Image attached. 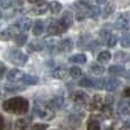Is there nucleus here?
I'll list each match as a JSON object with an SVG mask.
<instances>
[{"label":"nucleus","instance_id":"f257e3e1","mask_svg":"<svg viewBox=\"0 0 130 130\" xmlns=\"http://www.w3.org/2000/svg\"><path fill=\"white\" fill-rule=\"evenodd\" d=\"M2 108L8 113L14 114H24L29 110V102L23 97H14L4 102Z\"/></svg>","mask_w":130,"mask_h":130},{"label":"nucleus","instance_id":"f03ea898","mask_svg":"<svg viewBox=\"0 0 130 130\" xmlns=\"http://www.w3.org/2000/svg\"><path fill=\"white\" fill-rule=\"evenodd\" d=\"M34 113L38 115L41 119H47L50 120L54 115V112L52 110L50 104L46 103V102H41V101H36L34 102Z\"/></svg>","mask_w":130,"mask_h":130},{"label":"nucleus","instance_id":"7ed1b4c3","mask_svg":"<svg viewBox=\"0 0 130 130\" xmlns=\"http://www.w3.org/2000/svg\"><path fill=\"white\" fill-rule=\"evenodd\" d=\"M7 58L10 63L18 65V66H23L27 62V56L20 50H10L7 55Z\"/></svg>","mask_w":130,"mask_h":130},{"label":"nucleus","instance_id":"20e7f679","mask_svg":"<svg viewBox=\"0 0 130 130\" xmlns=\"http://www.w3.org/2000/svg\"><path fill=\"white\" fill-rule=\"evenodd\" d=\"M24 75L25 74L23 73L22 71L16 70V69H13V70H10V71L8 72V74H7V79H8L10 82H18V81H23Z\"/></svg>","mask_w":130,"mask_h":130},{"label":"nucleus","instance_id":"39448f33","mask_svg":"<svg viewBox=\"0 0 130 130\" xmlns=\"http://www.w3.org/2000/svg\"><path fill=\"white\" fill-rule=\"evenodd\" d=\"M65 31H66V29L59 23V21L58 22H52L48 25V29H47V32L49 34H59Z\"/></svg>","mask_w":130,"mask_h":130},{"label":"nucleus","instance_id":"423d86ee","mask_svg":"<svg viewBox=\"0 0 130 130\" xmlns=\"http://www.w3.org/2000/svg\"><path fill=\"white\" fill-rule=\"evenodd\" d=\"M72 98H73V101L75 102L76 104L83 105V104H86L88 102L89 96H88L86 92H83V91H75L73 94V96H72Z\"/></svg>","mask_w":130,"mask_h":130},{"label":"nucleus","instance_id":"0eeeda50","mask_svg":"<svg viewBox=\"0 0 130 130\" xmlns=\"http://www.w3.org/2000/svg\"><path fill=\"white\" fill-rule=\"evenodd\" d=\"M105 105V97L101 96V95H96V96L92 98V103L90 105L91 110H99L103 106Z\"/></svg>","mask_w":130,"mask_h":130},{"label":"nucleus","instance_id":"6e6552de","mask_svg":"<svg viewBox=\"0 0 130 130\" xmlns=\"http://www.w3.org/2000/svg\"><path fill=\"white\" fill-rule=\"evenodd\" d=\"M72 48H73V43H72L71 39H64V40H62L61 42L58 43V46H57V49L62 53L71 52Z\"/></svg>","mask_w":130,"mask_h":130},{"label":"nucleus","instance_id":"1a4fd4ad","mask_svg":"<svg viewBox=\"0 0 130 130\" xmlns=\"http://www.w3.org/2000/svg\"><path fill=\"white\" fill-rule=\"evenodd\" d=\"M58 43L59 42L56 40V38H54V37H52V36L45 38V40H43V46L47 48L48 52H53L55 48H57Z\"/></svg>","mask_w":130,"mask_h":130},{"label":"nucleus","instance_id":"9d476101","mask_svg":"<svg viewBox=\"0 0 130 130\" xmlns=\"http://www.w3.org/2000/svg\"><path fill=\"white\" fill-rule=\"evenodd\" d=\"M31 118H22L18 119L15 123V130H29Z\"/></svg>","mask_w":130,"mask_h":130},{"label":"nucleus","instance_id":"9b49d317","mask_svg":"<svg viewBox=\"0 0 130 130\" xmlns=\"http://www.w3.org/2000/svg\"><path fill=\"white\" fill-rule=\"evenodd\" d=\"M59 23H61L66 30L69 29L70 26H72V24H73V17H72V14L70 13V11H65V13L63 14V16L61 17V20H59Z\"/></svg>","mask_w":130,"mask_h":130},{"label":"nucleus","instance_id":"f8f14e48","mask_svg":"<svg viewBox=\"0 0 130 130\" xmlns=\"http://www.w3.org/2000/svg\"><path fill=\"white\" fill-rule=\"evenodd\" d=\"M129 25H130L129 18L127 17V16H123V15L120 16V17L117 20V22H115V26L120 30H128Z\"/></svg>","mask_w":130,"mask_h":130},{"label":"nucleus","instance_id":"ddd939ff","mask_svg":"<svg viewBox=\"0 0 130 130\" xmlns=\"http://www.w3.org/2000/svg\"><path fill=\"white\" fill-rule=\"evenodd\" d=\"M119 86H120V82L117 79H106L104 89H106L107 91H114V90L118 89Z\"/></svg>","mask_w":130,"mask_h":130},{"label":"nucleus","instance_id":"4468645a","mask_svg":"<svg viewBox=\"0 0 130 130\" xmlns=\"http://www.w3.org/2000/svg\"><path fill=\"white\" fill-rule=\"evenodd\" d=\"M67 75H69V70L65 69V67H57L53 71V76L56 79H59V80L66 79Z\"/></svg>","mask_w":130,"mask_h":130},{"label":"nucleus","instance_id":"2eb2a0df","mask_svg":"<svg viewBox=\"0 0 130 130\" xmlns=\"http://www.w3.org/2000/svg\"><path fill=\"white\" fill-rule=\"evenodd\" d=\"M49 9V7H48V4H46V2H42V4H40V5H38L37 7H34L33 9H32L30 13L31 14H33V15H37V16H39V15H43V14L46 13V11Z\"/></svg>","mask_w":130,"mask_h":130},{"label":"nucleus","instance_id":"dca6fc26","mask_svg":"<svg viewBox=\"0 0 130 130\" xmlns=\"http://www.w3.org/2000/svg\"><path fill=\"white\" fill-rule=\"evenodd\" d=\"M17 27L20 30H22V31H27V30L31 29V25H32V21L30 20V18H21L20 21L17 22Z\"/></svg>","mask_w":130,"mask_h":130},{"label":"nucleus","instance_id":"f3484780","mask_svg":"<svg viewBox=\"0 0 130 130\" xmlns=\"http://www.w3.org/2000/svg\"><path fill=\"white\" fill-rule=\"evenodd\" d=\"M14 38V29L13 27H8V29L4 30L0 34V39L1 40H10Z\"/></svg>","mask_w":130,"mask_h":130},{"label":"nucleus","instance_id":"a211bd4d","mask_svg":"<svg viewBox=\"0 0 130 130\" xmlns=\"http://www.w3.org/2000/svg\"><path fill=\"white\" fill-rule=\"evenodd\" d=\"M69 61L72 62V63L85 64L86 62H87V57H86V55H83V54H78V55H74V56L70 57Z\"/></svg>","mask_w":130,"mask_h":130},{"label":"nucleus","instance_id":"6ab92c4d","mask_svg":"<svg viewBox=\"0 0 130 130\" xmlns=\"http://www.w3.org/2000/svg\"><path fill=\"white\" fill-rule=\"evenodd\" d=\"M32 31H33V34H36V36H39V34L42 33V31H43V22L42 21H40V20L36 21Z\"/></svg>","mask_w":130,"mask_h":130},{"label":"nucleus","instance_id":"aec40b11","mask_svg":"<svg viewBox=\"0 0 130 130\" xmlns=\"http://www.w3.org/2000/svg\"><path fill=\"white\" fill-rule=\"evenodd\" d=\"M124 69L122 66H119V65H112L108 69V73L111 75H119V74H123Z\"/></svg>","mask_w":130,"mask_h":130},{"label":"nucleus","instance_id":"412c9836","mask_svg":"<svg viewBox=\"0 0 130 130\" xmlns=\"http://www.w3.org/2000/svg\"><path fill=\"white\" fill-rule=\"evenodd\" d=\"M48 7H49L50 11L53 14H57L61 11L62 9V4H59L58 1H52L50 4H48Z\"/></svg>","mask_w":130,"mask_h":130},{"label":"nucleus","instance_id":"4be33fe9","mask_svg":"<svg viewBox=\"0 0 130 130\" xmlns=\"http://www.w3.org/2000/svg\"><path fill=\"white\" fill-rule=\"evenodd\" d=\"M52 104H53V106H55V107L61 108V107H63L64 104H65V98L63 96H56L54 99H53Z\"/></svg>","mask_w":130,"mask_h":130},{"label":"nucleus","instance_id":"5701e85b","mask_svg":"<svg viewBox=\"0 0 130 130\" xmlns=\"http://www.w3.org/2000/svg\"><path fill=\"white\" fill-rule=\"evenodd\" d=\"M69 73H70V75H71L72 78L78 79V78H80V76H81L82 71H81V69H80V67H78V66H72L71 69H70Z\"/></svg>","mask_w":130,"mask_h":130},{"label":"nucleus","instance_id":"b1692460","mask_svg":"<svg viewBox=\"0 0 130 130\" xmlns=\"http://www.w3.org/2000/svg\"><path fill=\"white\" fill-rule=\"evenodd\" d=\"M26 40H27V34L25 33H18L16 36V43L18 46H24L26 43Z\"/></svg>","mask_w":130,"mask_h":130},{"label":"nucleus","instance_id":"393cba45","mask_svg":"<svg viewBox=\"0 0 130 130\" xmlns=\"http://www.w3.org/2000/svg\"><path fill=\"white\" fill-rule=\"evenodd\" d=\"M111 59V54H110V52H102V53H99V55H98V61L99 62H102V63H106V62H108Z\"/></svg>","mask_w":130,"mask_h":130},{"label":"nucleus","instance_id":"a878e982","mask_svg":"<svg viewBox=\"0 0 130 130\" xmlns=\"http://www.w3.org/2000/svg\"><path fill=\"white\" fill-rule=\"evenodd\" d=\"M23 82L26 83V85H36V83L38 82V78L33 76V75H24Z\"/></svg>","mask_w":130,"mask_h":130},{"label":"nucleus","instance_id":"bb28decb","mask_svg":"<svg viewBox=\"0 0 130 130\" xmlns=\"http://www.w3.org/2000/svg\"><path fill=\"white\" fill-rule=\"evenodd\" d=\"M105 80L106 79H96V80H92V87L97 88V89H104Z\"/></svg>","mask_w":130,"mask_h":130},{"label":"nucleus","instance_id":"cd10ccee","mask_svg":"<svg viewBox=\"0 0 130 130\" xmlns=\"http://www.w3.org/2000/svg\"><path fill=\"white\" fill-rule=\"evenodd\" d=\"M91 72L94 74H96V75H101V74H103L104 72H105V69H104L103 66H101V65H92L91 66Z\"/></svg>","mask_w":130,"mask_h":130},{"label":"nucleus","instance_id":"c85d7f7f","mask_svg":"<svg viewBox=\"0 0 130 130\" xmlns=\"http://www.w3.org/2000/svg\"><path fill=\"white\" fill-rule=\"evenodd\" d=\"M5 90L9 92H16V91H21V90H24L23 87H20V86H9V85H6L4 87Z\"/></svg>","mask_w":130,"mask_h":130},{"label":"nucleus","instance_id":"c756f323","mask_svg":"<svg viewBox=\"0 0 130 130\" xmlns=\"http://www.w3.org/2000/svg\"><path fill=\"white\" fill-rule=\"evenodd\" d=\"M114 11V6H113L112 4H108L106 5V7L104 8V11H103V15L104 17H108V16L111 15V14Z\"/></svg>","mask_w":130,"mask_h":130},{"label":"nucleus","instance_id":"7c9ffc66","mask_svg":"<svg viewBox=\"0 0 130 130\" xmlns=\"http://www.w3.org/2000/svg\"><path fill=\"white\" fill-rule=\"evenodd\" d=\"M79 85L81 87H87V88H91L92 87V79H89V78H85L82 80H80Z\"/></svg>","mask_w":130,"mask_h":130},{"label":"nucleus","instance_id":"2f4dec72","mask_svg":"<svg viewBox=\"0 0 130 130\" xmlns=\"http://www.w3.org/2000/svg\"><path fill=\"white\" fill-rule=\"evenodd\" d=\"M42 47H43V42H41V41H33L30 45V49L32 50H41Z\"/></svg>","mask_w":130,"mask_h":130},{"label":"nucleus","instance_id":"473e14b6","mask_svg":"<svg viewBox=\"0 0 130 130\" xmlns=\"http://www.w3.org/2000/svg\"><path fill=\"white\" fill-rule=\"evenodd\" d=\"M121 46L124 48L130 47V34H124L121 38Z\"/></svg>","mask_w":130,"mask_h":130},{"label":"nucleus","instance_id":"72a5a7b5","mask_svg":"<svg viewBox=\"0 0 130 130\" xmlns=\"http://www.w3.org/2000/svg\"><path fill=\"white\" fill-rule=\"evenodd\" d=\"M115 58L117 59H119V61H121V62H126V61H129L130 59V56L128 54H126V53H118V55L115 56Z\"/></svg>","mask_w":130,"mask_h":130},{"label":"nucleus","instance_id":"f704fd0d","mask_svg":"<svg viewBox=\"0 0 130 130\" xmlns=\"http://www.w3.org/2000/svg\"><path fill=\"white\" fill-rule=\"evenodd\" d=\"M87 130H101V127H99V123L97 121H90L88 123Z\"/></svg>","mask_w":130,"mask_h":130},{"label":"nucleus","instance_id":"c9c22d12","mask_svg":"<svg viewBox=\"0 0 130 130\" xmlns=\"http://www.w3.org/2000/svg\"><path fill=\"white\" fill-rule=\"evenodd\" d=\"M117 41H118V38L115 34H111L110 36V39L107 40V46L108 47H114L117 45Z\"/></svg>","mask_w":130,"mask_h":130},{"label":"nucleus","instance_id":"e433bc0d","mask_svg":"<svg viewBox=\"0 0 130 130\" xmlns=\"http://www.w3.org/2000/svg\"><path fill=\"white\" fill-rule=\"evenodd\" d=\"M48 128V126L46 123H36L34 126H32L31 130H46Z\"/></svg>","mask_w":130,"mask_h":130},{"label":"nucleus","instance_id":"4c0bfd02","mask_svg":"<svg viewBox=\"0 0 130 130\" xmlns=\"http://www.w3.org/2000/svg\"><path fill=\"white\" fill-rule=\"evenodd\" d=\"M13 4V0H0V6L4 9H8Z\"/></svg>","mask_w":130,"mask_h":130},{"label":"nucleus","instance_id":"58836bf2","mask_svg":"<svg viewBox=\"0 0 130 130\" xmlns=\"http://www.w3.org/2000/svg\"><path fill=\"white\" fill-rule=\"evenodd\" d=\"M99 15V9L97 7H90V17H97Z\"/></svg>","mask_w":130,"mask_h":130},{"label":"nucleus","instance_id":"ea45409f","mask_svg":"<svg viewBox=\"0 0 130 130\" xmlns=\"http://www.w3.org/2000/svg\"><path fill=\"white\" fill-rule=\"evenodd\" d=\"M5 129V120H4V117L0 114V130H4Z\"/></svg>","mask_w":130,"mask_h":130},{"label":"nucleus","instance_id":"a19ab883","mask_svg":"<svg viewBox=\"0 0 130 130\" xmlns=\"http://www.w3.org/2000/svg\"><path fill=\"white\" fill-rule=\"evenodd\" d=\"M5 69H6V66H5L4 64L0 62V79H1V76L4 75V72H5Z\"/></svg>","mask_w":130,"mask_h":130},{"label":"nucleus","instance_id":"79ce46f5","mask_svg":"<svg viewBox=\"0 0 130 130\" xmlns=\"http://www.w3.org/2000/svg\"><path fill=\"white\" fill-rule=\"evenodd\" d=\"M123 96L124 97H130V87H128V88H126V89H124Z\"/></svg>","mask_w":130,"mask_h":130},{"label":"nucleus","instance_id":"37998d69","mask_svg":"<svg viewBox=\"0 0 130 130\" xmlns=\"http://www.w3.org/2000/svg\"><path fill=\"white\" fill-rule=\"evenodd\" d=\"M123 75L126 76V78L130 79V71H127V72H123Z\"/></svg>","mask_w":130,"mask_h":130},{"label":"nucleus","instance_id":"c03bdc74","mask_svg":"<svg viewBox=\"0 0 130 130\" xmlns=\"http://www.w3.org/2000/svg\"><path fill=\"white\" fill-rule=\"evenodd\" d=\"M106 1H107V0H96L97 4H105Z\"/></svg>","mask_w":130,"mask_h":130},{"label":"nucleus","instance_id":"a18cd8bd","mask_svg":"<svg viewBox=\"0 0 130 130\" xmlns=\"http://www.w3.org/2000/svg\"><path fill=\"white\" fill-rule=\"evenodd\" d=\"M29 2H31V4H36V2H39V1H41V0H27Z\"/></svg>","mask_w":130,"mask_h":130},{"label":"nucleus","instance_id":"49530a36","mask_svg":"<svg viewBox=\"0 0 130 130\" xmlns=\"http://www.w3.org/2000/svg\"><path fill=\"white\" fill-rule=\"evenodd\" d=\"M120 130H130V128H129V127H122Z\"/></svg>","mask_w":130,"mask_h":130},{"label":"nucleus","instance_id":"de8ad7c7","mask_svg":"<svg viewBox=\"0 0 130 130\" xmlns=\"http://www.w3.org/2000/svg\"><path fill=\"white\" fill-rule=\"evenodd\" d=\"M1 16H2V14H1V11H0V18H1Z\"/></svg>","mask_w":130,"mask_h":130}]
</instances>
